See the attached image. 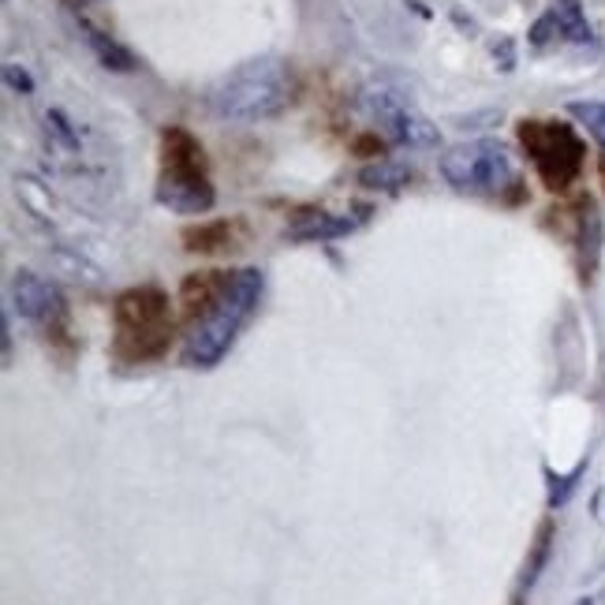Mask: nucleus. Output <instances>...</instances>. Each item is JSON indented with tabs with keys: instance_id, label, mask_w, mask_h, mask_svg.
Wrapping results in <instances>:
<instances>
[{
	"instance_id": "6e6552de",
	"label": "nucleus",
	"mask_w": 605,
	"mask_h": 605,
	"mask_svg": "<svg viewBox=\"0 0 605 605\" xmlns=\"http://www.w3.org/2000/svg\"><path fill=\"white\" fill-rule=\"evenodd\" d=\"M12 303L27 322L38 325L57 322L60 310H64V296H60L57 284L38 277V273H30V269H19L12 277Z\"/></svg>"
},
{
	"instance_id": "20e7f679",
	"label": "nucleus",
	"mask_w": 605,
	"mask_h": 605,
	"mask_svg": "<svg viewBox=\"0 0 605 605\" xmlns=\"http://www.w3.org/2000/svg\"><path fill=\"white\" fill-rule=\"evenodd\" d=\"M116 344L135 359L161 355L172 333L169 296L161 288H131L116 299Z\"/></svg>"
},
{
	"instance_id": "423d86ee",
	"label": "nucleus",
	"mask_w": 605,
	"mask_h": 605,
	"mask_svg": "<svg viewBox=\"0 0 605 605\" xmlns=\"http://www.w3.org/2000/svg\"><path fill=\"white\" fill-rule=\"evenodd\" d=\"M520 142L531 154L538 176L549 187H568L583 169V142L576 139V131L557 120H523L520 124Z\"/></svg>"
},
{
	"instance_id": "9b49d317",
	"label": "nucleus",
	"mask_w": 605,
	"mask_h": 605,
	"mask_svg": "<svg viewBox=\"0 0 605 605\" xmlns=\"http://www.w3.org/2000/svg\"><path fill=\"white\" fill-rule=\"evenodd\" d=\"M79 27H83L86 42H90V49L98 53V60H101V64H105V68H113V71H135V57L127 53L124 45L113 42L109 34H101L98 27H90L86 19H79Z\"/></svg>"
},
{
	"instance_id": "39448f33",
	"label": "nucleus",
	"mask_w": 605,
	"mask_h": 605,
	"mask_svg": "<svg viewBox=\"0 0 605 605\" xmlns=\"http://www.w3.org/2000/svg\"><path fill=\"white\" fill-rule=\"evenodd\" d=\"M441 176L452 183L456 191L467 195H505L516 183V169L512 157L497 139H475L464 146H452L449 154L441 157Z\"/></svg>"
},
{
	"instance_id": "f03ea898",
	"label": "nucleus",
	"mask_w": 605,
	"mask_h": 605,
	"mask_svg": "<svg viewBox=\"0 0 605 605\" xmlns=\"http://www.w3.org/2000/svg\"><path fill=\"white\" fill-rule=\"evenodd\" d=\"M292 105V79L277 57L247 60L210 90V109L228 124H262Z\"/></svg>"
},
{
	"instance_id": "ddd939ff",
	"label": "nucleus",
	"mask_w": 605,
	"mask_h": 605,
	"mask_svg": "<svg viewBox=\"0 0 605 605\" xmlns=\"http://www.w3.org/2000/svg\"><path fill=\"white\" fill-rule=\"evenodd\" d=\"M553 19H557V30H561L568 42H594L591 23L583 19V4L579 0H557V8H549Z\"/></svg>"
},
{
	"instance_id": "f257e3e1",
	"label": "nucleus",
	"mask_w": 605,
	"mask_h": 605,
	"mask_svg": "<svg viewBox=\"0 0 605 605\" xmlns=\"http://www.w3.org/2000/svg\"><path fill=\"white\" fill-rule=\"evenodd\" d=\"M183 288L198 292V299L206 303L202 318L191 322V333L183 344V363L195 370H210L232 352L243 325L254 318L262 292H266V277H262V269L247 266L236 273H198Z\"/></svg>"
},
{
	"instance_id": "f3484780",
	"label": "nucleus",
	"mask_w": 605,
	"mask_h": 605,
	"mask_svg": "<svg viewBox=\"0 0 605 605\" xmlns=\"http://www.w3.org/2000/svg\"><path fill=\"white\" fill-rule=\"evenodd\" d=\"M553 34H561V30H557V19H553V12H546L535 23V27H531V45H546Z\"/></svg>"
},
{
	"instance_id": "dca6fc26",
	"label": "nucleus",
	"mask_w": 605,
	"mask_h": 605,
	"mask_svg": "<svg viewBox=\"0 0 605 605\" xmlns=\"http://www.w3.org/2000/svg\"><path fill=\"white\" fill-rule=\"evenodd\" d=\"M4 83L12 86L15 94H34V79H30L27 68H19V64H4Z\"/></svg>"
},
{
	"instance_id": "1a4fd4ad",
	"label": "nucleus",
	"mask_w": 605,
	"mask_h": 605,
	"mask_svg": "<svg viewBox=\"0 0 605 605\" xmlns=\"http://www.w3.org/2000/svg\"><path fill=\"white\" fill-rule=\"evenodd\" d=\"M284 232H288V240L296 243H325L355 232V221L352 217H337L329 210H296Z\"/></svg>"
},
{
	"instance_id": "0eeeda50",
	"label": "nucleus",
	"mask_w": 605,
	"mask_h": 605,
	"mask_svg": "<svg viewBox=\"0 0 605 605\" xmlns=\"http://www.w3.org/2000/svg\"><path fill=\"white\" fill-rule=\"evenodd\" d=\"M359 105L370 120H378V127L396 142V146H408V150H430L441 142V131H437L430 120H426L404 90H393V86H366L359 94Z\"/></svg>"
},
{
	"instance_id": "4468645a",
	"label": "nucleus",
	"mask_w": 605,
	"mask_h": 605,
	"mask_svg": "<svg viewBox=\"0 0 605 605\" xmlns=\"http://www.w3.org/2000/svg\"><path fill=\"white\" fill-rule=\"evenodd\" d=\"M568 113L576 116L579 124L587 127L594 139H598V146L605 150V101H572Z\"/></svg>"
},
{
	"instance_id": "9d476101",
	"label": "nucleus",
	"mask_w": 605,
	"mask_h": 605,
	"mask_svg": "<svg viewBox=\"0 0 605 605\" xmlns=\"http://www.w3.org/2000/svg\"><path fill=\"white\" fill-rule=\"evenodd\" d=\"M579 254H583V277L591 281L598 269V254H602V217L594 210V202H587L579 217Z\"/></svg>"
},
{
	"instance_id": "2eb2a0df",
	"label": "nucleus",
	"mask_w": 605,
	"mask_h": 605,
	"mask_svg": "<svg viewBox=\"0 0 605 605\" xmlns=\"http://www.w3.org/2000/svg\"><path fill=\"white\" fill-rule=\"evenodd\" d=\"M549 542H553V527H542V535H538V542H535V553H531V561H527V568H523L520 594L531 591V587L538 583V576H542V568H546V557H549Z\"/></svg>"
},
{
	"instance_id": "f8f14e48",
	"label": "nucleus",
	"mask_w": 605,
	"mask_h": 605,
	"mask_svg": "<svg viewBox=\"0 0 605 605\" xmlns=\"http://www.w3.org/2000/svg\"><path fill=\"white\" fill-rule=\"evenodd\" d=\"M408 180L411 169L400 165V161H378V165H366L359 172V183L370 187V191H400V187H408Z\"/></svg>"
},
{
	"instance_id": "7ed1b4c3",
	"label": "nucleus",
	"mask_w": 605,
	"mask_h": 605,
	"mask_svg": "<svg viewBox=\"0 0 605 605\" xmlns=\"http://www.w3.org/2000/svg\"><path fill=\"white\" fill-rule=\"evenodd\" d=\"M165 161L157 180V202L172 213H206L213 206V183L202 165V146L187 131H165Z\"/></svg>"
}]
</instances>
